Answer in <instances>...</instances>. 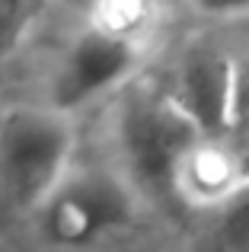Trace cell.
<instances>
[{
    "label": "cell",
    "instance_id": "obj_4",
    "mask_svg": "<svg viewBox=\"0 0 249 252\" xmlns=\"http://www.w3.org/2000/svg\"><path fill=\"white\" fill-rule=\"evenodd\" d=\"M45 230L55 243L80 246L134 220V195L124 179L102 169L67 176L42 208Z\"/></svg>",
    "mask_w": 249,
    "mask_h": 252
},
{
    "label": "cell",
    "instance_id": "obj_8",
    "mask_svg": "<svg viewBox=\"0 0 249 252\" xmlns=\"http://www.w3.org/2000/svg\"><path fill=\"white\" fill-rule=\"evenodd\" d=\"M249 128V55L233 61V131Z\"/></svg>",
    "mask_w": 249,
    "mask_h": 252
},
{
    "label": "cell",
    "instance_id": "obj_3",
    "mask_svg": "<svg viewBox=\"0 0 249 252\" xmlns=\"http://www.w3.org/2000/svg\"><path fill=\"white\" fill-rule=\"evenodd\" d=\"M141 64V42L137 35L109 29V26H90L87 32L70 42L61 67L51 83V109L74 112L90 105L93 99L112 93L124 83Z\"/></svg>",
    "mask_w": 249,
    "mask_h": 252
},
{
    "label": "cell",
    "instance_id": "obj_5",
    "mask_svg": "<svg viewBox=\"0 0 249 252\" xmlns=\"http://www.w3.org/2000/svg\"><path fill=\"white\" fill-rule=\"evenodd\" d=\"M233 61L218 45H192L179 64L173 99L205 141L233 134Z\"/></svg>",
    "mask_w": 249,
    "mask_h": 252
},
{
    "label": "cell",
    "instance_id": "obj_9",
    "mask_svg": "<svg viewBox=\"0 0 249 252\" xmlns=\"http://www.w3.org/2000/svg\"><path fill=\"white\" fill-rule=\"evenodd\" d=\"M198 13L214 19H230V16H243L249 13V0H188Z\"/></svg>",
    "mask_w": 249,
    "mask_h": 252
},
{
    "label": "cell",
    "instance_id": "obj_10",
    "mask_svg": "<svg viewBox=\"0 0 249 252\" xmlns=\"http://www.w3.org/2000/svg\"><path fill=\"white\" fill-rule=\"evenodd\" d=\"M233 154H237V166H240V179H249V128L240 131V141L233 144Z\"/></svg>",
    "mask_w": 249,
    "mask_h": 252
},
{
    "label": "cell",
    "instance_id": "obj_6",
    "mask_svg": "<svg viewBox=\"0 0 249 252\" xmlns=\"http://www.w3.org/2000/svg\"><path fill=\"white\" fill-rule=\"evenodd\" d=\"M220 240L230 252H249V179L224 201Z\"/></svg>",
    "mask_w": 249,
    "mask_h": 252
},
{
    "label": "cell",
    "instance_id": "obj_1",
    "mask_svg": "<svg viewBox=\"0 0 249 252\" xmlns=\"http://www.w3.org/2000/svg\"><path fill=\"white\" fill-rule=\"evenodd\" d=\"M205 137L198 134L179 102L160 93H137L122 109L119 144L128 172L144 191L156 198L179 195L186 160Z\"/></svg>",
    "mask_w": 249,
    "mask_h": 252
},
{
    "label": "cell",
    "instance_id": "obj_2",
    "mask_svg": "<svg viewBox=\"0 0 249 252\" xmlns=\"http://www.w3.org/2000/svg\"><path fill=\"white\" fill-rule=\"evenodd\" d=\"M74 131L58 109H16L0 122V179L26 208H45L67 179Z\"/></svg>",
    "mask_w": 249,
    "mask_h": 252
},
{
    "label": "cell",
    "instance_id": "obj_7",
    "mask_svg": "<svg viewBox=\"0 0 249 252\" xmlns=\"http://www.w3.org/2000/svg\"><path fill=\"white\" fill-rule=\"evenodd\" d=\"M42 0H0V55H10L32 23L38 19Z\"/></svg>",
    "mask_w": 249,
    "mask_h": 252
}]
</instances>
